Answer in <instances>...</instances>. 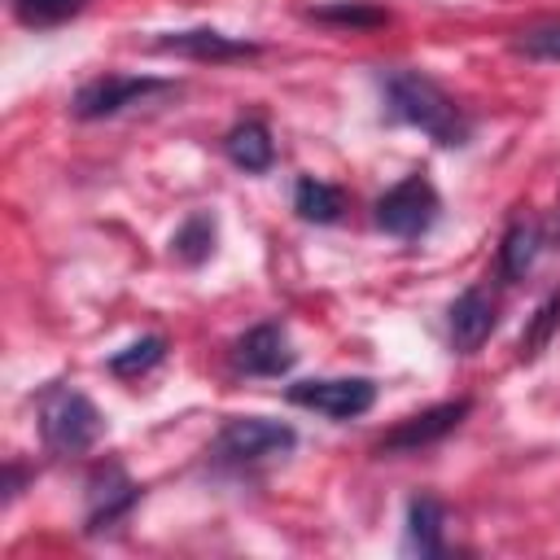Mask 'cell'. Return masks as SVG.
<instances>
[{"label": "cell", "mask_w": 560, "mask_h": 560, "mask_svg": "<svg viewBox=\"0 0 560 560\" xmlns=\"http://www.w3.org/2000/svg\"><path fill=\"white\" fill-rule=\"evenodd\" d=\"M381 96H385L389 118L424 131L433 144L459 149L472 136V122L464 118V109L455 105V96H446L442 83L429 79L424 70H407V66L381 70Z\"/></svg>", "instance_id": "1"}, {"label": "cell", "mask_w": 560, "mask_h": 560, "mask_svg": "<svg viewBox=\"0 0 560 560\" xmlns=\"http://www.w3.org/2000/svg\"><path fill=\"white\" fill-rule=\"evenodd\" d=\"M298 350L280 324H254L232 341V368L245 376H284L293 368Z\"/></svg>", "instance_id": "8"}, {"label": "cell", "mask_w": 560, "mask_h": 560, "mask_svg": "<svg viewBox=\"0 0 560 560\" xmlns=\"http://www.w3.org/2000/svg\"><path fill=\"white\" fill-rule=\"evenodd\" d=\"M516 48L529 57H542V61H560V22H542V26L521 31Z\"/></svg>", "instance_id": "21"}, {"label": "cell", "mask_w": 560, "mask_h": 560, "mask_svg": "<svg viewBox=\"0 0 560 560\" xmlns=\"http://www.w3.org/2000/svg\"><path fill=\"white\" fill-rule=\"evenodd\" d=\"M140 503V486L127 477L122 464H101L88 477V534H101L109 525H118L131 508Z\"/></svg>", "instance_id": "9"}, {"label": "cell", "mask_w": 560, "mask_h": 560, "mask_svg": "<svg viewBox=\"0 0 560 560\" xmlns=\"http://www.w3.org/2000/svg\"><path fill=\"white\" fill-rule=\"evenodd\" d=\"M105 420L96 402L70 385H48L39 394V438L52 455H83L101 442Z\"/></svg>", "instance_id": "2"}, {"label": "cell", "mask_w": 560, "mask_h": 560, "mask_svg": "<svg viewBox=\"0 0 560 560\" xmlns=\"http://www.w3.org/2000/svg\"><path fill=\"white\" fill-rule=\"evenodd\" d=\"M223 153L232 166H241L245 175H262L271 171L276 162V144H271V131L262 118H241L228 136H223Z\"/></svg>", "instance_id": "13"}, {"label": "cell", "mask_w": 560, "mask_h": 560, "mask_svg": "<svg viewBox=\"0 0 560 560\" xmlns=\"http://www.w3.org/2000/svg\"><path fill=\"white\" fill-rule=\"evenodd\" d=\"M293 210H298V219H306V223H337L341 210H346V192H341L337 184H328V179L302 175V179L293 184Z\"/></svg>", "instance_id": "14"}, {"label": "cell", "mask_w": 560, "mask_h": 560, "mask_svg": "<svg viewBox=\"0 0 560 560\" xmlns=\"http://www.w3.org/2000/svg\"><path fill=\"white\" fill-rule=\"evenodd\" d=\"M442 525H446V508L433 494H411L407 499V525H402V551L411 556H442Z\"/></svg>", "instance_id": "12"}, {"label": "cell", "mask_w": 560, "mask_h": 560, "mask_svg": "<svg viewBox=\"0 0 560 560\" xmlns=\"http://www.w3.org/2000/svg\"><path fill=\"white\" fill-rule=\"evenodd\" d=\"M214 241H219V223H214V214H210V210H192V214L175 228V236H171V254H175L184 267H201V262L214 254Z\"/></svg>", "instance_id": "15"}, {"label": "cell", "mask_w": 560, "mask_h": 560, "mask_svg": "<svg viewBox=\"0 0 560 560\" xmlns=\"http://www.w3.org/2000/svg\"><path fill=\"white\" fill-rule=\"evenodd\" d=\"M538 245H542V232H538L534 219L508 223V232H503V241H499V271H503V280H521V276L534 267Z\"/></svg>", "instance_id": "16"}, {"label": "cell", "mask_w": 560, "mask_h": 560, "mask_svg": "<svg viewBox=\"0 0 560 560\" xmlns=\"http://www.w3.org/2000/svg\"><path fill=\"white\" fill-rule=\"evenodd\" d=\"M438 210H442L438 188H433L424 175H407V179H398L394 188H385V192L376 197L372 219H376V228H381L385 236L420 241V236L438 223Z\"/></svg>", "instance_id": "3"}, {"label": "cell", "mask_w": 560, "mask_h": 560, "mask_svg": "<svg viewBox=\"0 0 560 560\" xmlns=\"http://www.w3.org/2000/svg\"><path fill=\"white\" fill-rule=\"evenodd\" d=\"M494 324H499V302H494V293L486 284L464 289L446 311V332H451V346L459 354H472L494 332Z\"/></svg>", "instance_id": "10"}, {"label": "cell", "mask_w": 560, "mask_h": 560, "mask_svg": "<svg viewBox=\"0 0 560 560\" xmlns=\"http://www.w3.org/2000/svg\"><path fill=\"white\" fill-rule=\"evenodd\" d=\"M556 328H560V293L542 298L538 311L529 315V324H525V332H521V359H538V354L551 346Z\"/></svg>", "instance_id": "19"}, {"label": "cell", "mask_w": 560, "mask_h": 560, "mask_svg": "<svg viewBox=\"0 0 560 560\" xmlns=\"http://www.w3.org/2000/svg\"><path fill=\"white\" fill-rule=\"evenodd\" d=\"M311 18L315 22H337V26H354V31H368V26H381L389 13L385 9H376V4H368V0H337V4H319V9H311Z\"/></svg>", "instance_id": "20"}, {"label": "cell", "mask_w": 560, "mask_h": 560, "mask_svg": "<svg viewBox=\"0 0 560 560\" xmlns=\"http://www.w3.org/2000/svg\"><path fill=\"white\" fill-rule=\"evenodd\" d=\"M9 9L26 31H52V26L79 18L88 9V0H9Z\"/></svg>", "instance_id": "18"}, {"label": "cell", "mask_w": 560, "mask_h": 560, "mask_svg": "<svg viewBox=\"0 0 560 560\" xmlns=\"http://www.w3.org/2000/svg\"><path fill=\"white\" fill-rule=\"evenodd\" d=\"M162 52H179V57H192V61H245V57H258V44L254 39H236V35H223L214 26H192V31H171L158 39Z\"/></svg>", "instance_id": "11"}, {"label": "cell", "mask_w": 560, "mask_h": 560, "mask_svg": "<svg viewBox=\"0 0 560 560\" xmlns=\"http://www.w3.org/2000/svg\"><path fill=\"white\" fill-rule=\"evenodd\" d=\"M468 411H472V402H468V398L424 407V411L407 416L402 424H394V429L376 442V455H411V451H424V446L442 442L451 429H459V420H464Z\"/></svg>", "instance_id": "7"}, {"label": "cell", "mask_w": 560, "mask_h": 560, "mask_svg": "<svg viewBox=\"0 0 560 560\" xmlns=\"http://www.w3.org/2000/svg\"><path fill=\"white\" fill-rule=\"evenodd\" d=\"M298 446V433L280 420H267V416H232L214 442H210V455L219 464H258V459H276V455H289Z\"/></svg>", "instance_id": "5"}, {"label": "cell", "mask_w": 560, "mask_h": 560, "mask_svg": "<svg viewBox=\"0 0 560 560\" xmlns=\"http://www.w3.org/2000/svg\"><path fill=\"white\" fill-rule=\"evenodd\" d=\"M162 359H166V337L149 332V337H140V341L122 346L118 354H109V363H105V368H109L114 376H122V381H136V376L153 372Z\"/></svg>", "instance_id": "17"}, {"label": "cell", "mask_w": 560, "mask_h": 560, "mask_svg": "<svg viewBox=\"0 0 560 560\" xmlns=\"http://www.w3.org/2000/svg\"><path fill=\"white\" fill-rule=\"evenodd\" d=\"M284 398L293 407L319 411L328 420H354L363 411H372L376 402V385L368 376H311V381H293L284 389Z\"/></svg>", "instance_id": "6"}, {"label": "cell", "mask_w": 560, "mask_h": 560, "mask_svg": "<svg viewBox=\"0 0 560 560\" xmlns=\"http://www.w3.org/2000/svg\"><path fill=\"white\" fill-rule=\"evenodd\" d=\"M22 481H26V472H22L18 464H9V468H4V503H13V499L22 494Z\"/></svg>", "instance_id": "22"}, {"label": "cell", "mask_w": 560, "mask_h": 560, "mask_svg": "<svg viewBox=\"0 0 560 560\" xmlns=\"http://www.w3.org/2000/svg\"><path fill=\"white\" fill-rule=\"evenodd\" d=\"M175 92L171 79H153V74H96L88 79L74 96H70V114L83 118V122H96V118H114L131 105H144L153 96H166Z\"/></svg>", "instance_id": "4"}]
</instances>
